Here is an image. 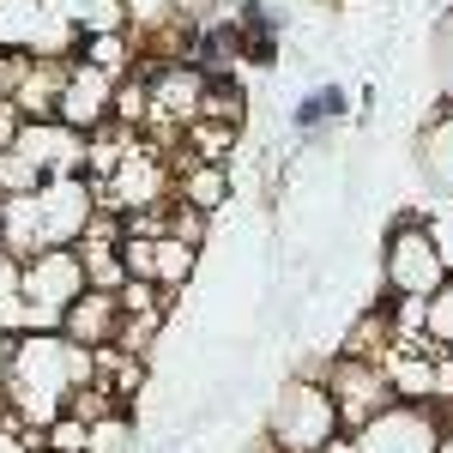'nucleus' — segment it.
<instances>
[{
  "instance_id": "nucleus-1",
  "label": "nucleus",
  "mask_w": 453,
  "mask_h": 453,
  "mask_svg": "<svg viewBox=\"0 0 453 453\" xmlns=\"http://www.w3.org/2000/svg\"><path fill=\"white\" fill-rule=\"evenodd\" d=\"M97 381V350L73 345L67 333H25L12 345L6 363V387H12V405H19V429L25 435H49L55 423L73 411V399Z\"/></svg>"
},
{
  "instance_id": "nucleus-2",
  "label": "nucleus",
  "mask_w": 453,
  "mask_h": 453,
  "mask_svg": "<svg viewBox=\"0 0 453 453\" xmlns=\"http://www.w3.org/2000/svg\"><path fill=\"white\" fill-rule=\"evenodd\" d=\"M260 435H266L273 453H326L345 435V418H339V405H333V393H326L320 375H290L266 399Z\"/></svg>"
},
{
  "instance_id": "nucleus-3",
  "label": "nucleus",
  "mask_w": 453,
  "mask_h": 453,
  "mask_svg": "<svg viewBox=\"0 0 453 453\" xmlns=\"http://www.w3.org/2000/svg\"><path fill=\"white\" fill-rule=\"evenodd\" d=\"M448 260L429 236V218H399L381 242V284L393 303H429L441 284H448Z\"/></svg>"
},
{
  "instance_id": "nucleus-4",
  "label": "nucleus",
  "mask_w": 453,
  "mask_h": 453,
  "mask_svg": "<svg viewBox=\"0 0 453 453\" xmlns=\"http://www.w3.org/2000/svg\"><path fill=\"white\" fill-rule=\"evenodd\" d=\"M79 25L61 12V0H0V55L25 61H73L79 55Z\"/></svg>"
},
{
  "instance_id": "nucleus-5",
  "label": "nucleus",
  "mask_w": 453,
  "mask_h": 453,
  "mask_svg": "<svg viewBox=\"0 0 453 453\" xmlns=\"http://www.w3.org/2000/svg\"><path fill=\"white\" fill-rule=\"evenodd\" d=\"M91 290L79 248H42L25 260V333H61L67 309Z\"/></svg>"
},
{
  "instance_id": "nucleus-6",
  "label": "nucleus",
  "mask_w": 453,
  "mask_h": 453,
  "mask_svg": "<svg viewBox=\"0 0 453 453\" xmlns=\"http://www.w3.org/2000/svg\"><path fill=\"white\" fill-rule=\"evenodd\" d=\"M97 188H104V211H115V218H140V211L175 200V164L164 157L157 140H134L127 157L115 164V175L97 181Z\"/></svg>"
},
{
  "instance_id": "nucleus-7",
  "label": "nucleus",
  "mask_w": 453,
  "mask_h": 453,
  "mask_svg": "<svg viewBox=\"0 0 453 453\" xmlns=\"http://www.w3.org/2000/svg\"><path fill=\"white\" fill-rule=\"evenodd\" d=\"M441 405H411V399H393L387 411L363 423L350 435V453H441Z\"/></svg>"
},
{
  "instance_id": "nucleus-8",
  "label": "nucleus",
  "mask_w": 453,
  "mask_h": 453,
  "mask_svg": "<svg viewBox=\"0 0 453 453\" xmlns=\"http://www.w3.org/2000/svg\"><path fill=\"white\" fill-rule=\"evenodd\" d=\"M36 211H42V230H49V248H79L85 230L104 218V188L85 170L73 175H49L36 188Z\"/></svg>"
},
{
  "instance_id": "nucleus-9",
  "label": "nucleus",
  "mask_w": 453,
  "mask_h": 453,
  "mask_svg": "<svg viewBox=\"0 0 453 453\" xmlns=\"http://www.w3.org/2000/svg\"><path fill=\"white\" fill-rule=\"evenodd\" d=\"M320 381H326L333 405H339V418H345V435H357V429L375 418V411H387V405L399 399L381 363H369V357H345V350L320 369Z\"/></svg>"
},
{
  "instance_id": "nucleus-10",
  "label": "nucleus",
  "mask_w": 453,
  "mask_h": 453,
  "mask_svg": "<svg viewBox=\"0 0 453 453\" xmlns=\"http://www.w3.org/2000/svg\"><path fill=\"white\" fill-rule=\"evenodd\" d=\"M115 91H121V79H115V73L91 67L85 55H73L67 79H61L55 121H67L73 134H104V127H115Z\"/></svg>"
},
{
  "instance_id": "nucleus-11",
  "label": "nucleus",
  "mask_w": 453,
  "mask_h": 453,
  "mask_svg": "<svg viewBox=\"0 0 453 453\" xmlns=\"http://www.w3.org/2000/svg\"><path fill=\"white\" fill-rule=\"evenodd\" d=\"M121 260H127V279L175 296V290H188V279H194L200 248L175 242V236H121Z\"/></svg>"
},
{
  "instance_id": "nucleus-12",
  "label": "nucleus",
  "mask_w": 453,
  "mask_h": 453,
  "mask_svg": "<svg viewBox=\"0 0 453 453\" xmlns=\"http://www.w3.org/2000/svg\"><path fill=\"white\" fill-rule=\"evenodd\" d=\"M12 151L25 157V170L36 175V188H42L49 175L85 170V134H73L67 121H25L19 140H12Z\"/></svg>"
},
{
  "instance_id": "nucleus-13",
  "label": "nucleus",
  "mask_w": 453,
  "mask_h": 453,
  "mask_svg": "<svg viewBox=\"0 0 453 453\" xmlns=\"http://www.w3.org/2000/svg\"><path fill=\"white\" fill-rule=\"evenodd\" d=\"M121 320H127L121 290H85V296L67 309L61 333H67L73 345H85V350H115L121 345Z\"/></svg>"
},
{
  "instance_id": "nucleus-14",
  "label": "nucleus",
  "mask_w": 453,
  "mask_h": 453,
  "mask_svg": "<svg viewBox=\"0 0 453 453\" xmlns=\"http://www.w3.org/2000/svg\"><path fill=\"white\" fill-rule=\"evenodd\" d=\"M418 175L435 200H453V104H435L418 127Z\"/></svg>"
},
{
  "instance_id": "nucleus-15",
  "label": "nucleus",
  "mask_w": 453,
  "mask_h": 453,
  "mask_svg": "<svg viewBox=\"0 0 453 453\" xmlns=\"http://www.w3.org/2000/svg\"><path fill=\"white\" fill-rule=\"evenodd\" d=\"M0 248H6L12 260H36V254L49 248L36 194H6V200H0Z\"/></svg>"
},
{
  "instance_id": "nucleus-16",
  "label": "nucleus",
  "mask_w": 453,
  "mask_h": 453,
  "mask_svg": "<svg viewBox=\"0 0 453 453\" xmlns=\"http://www.w3.org/2000/svg\"><path fill=\"white\" fill-rule=\"evenodd\" d=\"M175 200H188L194 211H218L224 200H230V170L224 164H181L175 170Z\"/></svg>"
},
{
  "instance_id": "nucleus-17",
  "label": "nucleus",
  "mask_w": 453,
  "mask_h": 453,
  "mask_svg": "<svg viewBox=\"0 0 453 453\" xmlns=\"http://www.w3.org/2000/svg\"><path fill=\"white\" fill-rule=\"evenodd\" d=\"M0 333L25 339V260L0 248Z\"/></svg>"
},
{
  "instance_id": "nucleus-18",
  "label": "nucleus",
  "mask_w": 453,
  "mask_h": 453,
  "mask_svg": "<svg viewBox=\"0 0 453 453\" xmlns=\"http://www.w3.org/2000/svg\"><path fill=\"white\" fill-rule=\"evenodd\" d=\"M79 36H104V31H127V0H61Z\"/></svg>"
},
{
  "instance_id": "nucleus-19",
  "label": "nucleus",
  "mask_w": 453,
  "mask_h": 453,
  "mask_svg": "<svg viewBox=\"0 0 453 453\" xmlns=\"http://www.w3.org/2000/svg\"><path fill=\"white\" fill-rule=\"evenodd\" d=\"M85 453H134V418L127 411H109L85 429Z\"/></svg>"
},
{
  "instance_id": "nucleus-20",
  "label": "nucleus",
  "mask_w": 453,
  "mask_h": 453,
  "mask_svg": "<svg viewBox=\"0 0 453 453\" xmlns=\"http://www.w3.org/2000/svg\"><path fill=\"white\" fill-rule=\"evenodd\" d=\"M423 339L435 350H453V279L423 303Z\"/></svg>"
},
{
  "instance_id": "nucleus-21",
  "label": "nucleus",
  "mask_w": 453,
  "mask_h": 453,
  "mask_svg": "<svg viewBox=\"0 0 453 453\" xmlns=\"http://www.w3.org/2000/svg\"><path fill=\"white\" fill-rule=\"evenodd\" d=\"M85 429H91V423L67 411V418H61L55 429H49V435H42V453H85Z\"/></svg>"
},
{
  "instance_id": "nucleus-22",
  "label": "nucleus",
  "mask_w": 453,
  "mask_h": 453,
  "mask_svg": "<svg viewBox=\"0 0 453 453\" xmlns=\"http://www.w3.org/2000/svg\"><path fill=\"white\" fill-rule=\"evenodd\" d=\"M435 79H441V104H453V12L435 31Z\"/></svg>"
},
{
  "instance_id": "nucleus-23",
  "label": "nucleus",
  "mask_w": 453,
  "mask_h": 453,
  "mask_svg": "<svg viewBox=\"0 0 453 453\" xmlns=\"http://www.w3.org/2000/svg\"><path fill=\"white\" fill-rule=\"evenodd\" d=\"M175 12H181V19H188V25H206L211 12H218V6H224V0H170Z\"/></svg>"
},
{
  "instance_id": "nucleus-24",
  "label": "nucleus",
  "mask_w": 453,
  "mask_h": 453,
  "mask_svg": "<svg viewBox=\"0 0 453 453\" xmlns=\"http://www.w3.org/2000/svg\"><path fill=\"white\" fill-rule=\"evenodd\" d=\"M0 453H42V441L25 429H0Z\"/></svg>"
},
{
  "instance_id": "nucleus-25",
  "label": "nucleus",
  "mask_w": 453,
  "mask_h": 453,
  "mask_svg": "<svg viewBox=\"0 0 453 453\" xmlns=\"http://www.w3.org/2000/svg\"><path fill=\"white\" fill-rule=\"evenodd\" d=\"M0 429H19V405H12V387L0 375Z\"/></svg>"
},
{
  "instance_id": "nucleus-26",
  "label": "nucleus",
  "mask_w": 453,
  "mask_h": 453,
  "mask_svg": "<svg viewBox=\"0 0 453 453\" xmlns=\"http://www.w3.org/2000/svg\"><path fill=\"white\" fill-rule=\"evenodd\" d=\"M441 453H453V423H448V429H441Z\"/></svg>"
},
{
  "instance_id": "nucleus-27",
  "label": "nucleus",
  "mask_w": 453,
  "mask_h": 453,
  "mask_svg": "<svg viewBox=\"0 0 453 453\" xmlns=\"http://www.w3.org/2000/svg\"><path fill=\"white\" fill-rule=\"evenodd\" d=\"M333 6H357V0H333Z\"/></svg>"
}]
</instances>
